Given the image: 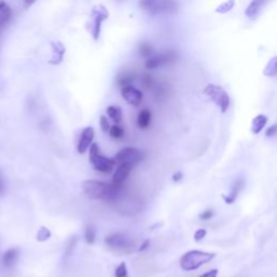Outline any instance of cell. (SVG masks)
Returning a JSON list of instances; mask_svg holds the SVG:
<instances>
[{"mask_svg": "<svg viewBox=\"0 0 277 277\" xmlns=\"http://www.w3.org/2000/svg\"><path fill=\"white\" fill-rule=\"evenodd\" d=\"M82 190L84 196L94 200H103L108 204H114L122 193L124 186L116 184H108L98 180H87L82 183Z\"/></svg>", "mask_w": 277, "mask_h": 277, "instance_id": "obj_1", "label": "cell"}, {"mask_svg": "<svg viewBox=\"0 0 277 277\" xmlns=\"http://www.w3.org/2000/svg\"><path fill=\"white\" fill-rule=\"evenodd\" d=\"M216 256L212 252H205L200 250H190L182 256L180 259V266L183 271H195L202 266L210 262Z\"/></svg>", "mask_w": 277, "mask_h": 277, "instance_id": "obj_2", "label": "cell"}, {"mask_svg": "<svg viewBox=\"0 0 277 277\" xmlns=\"http://www.w3.org/2000/svg\"><path fill=\"white\" fill-rule=\"evenodd\" d=\"M108 16V10L103 4H96L92 8L89 21L87 23V30L96 42H98V38H100L102 23L106 21Z\"/></svg>", "mask_w": 277, "mask_h": 277, "instance_id": "obj_3", "label": "cell"}, {"mask_svg": "<svg viewBox=\"0 0 277 277\" xmlns=\"http://www.w3.org/2000/svg\"><path fill=\"white\" fill-rule=\"evenodd\" d=\"M204 94L208 96L211 101L220 108L221 113H226L230 104V98L226 90H223L220 86L214 84H207L204 89Z\"/></svg>", "mask_w": 277, "mask_h": 277, "instance_id": "obj_4", "label": "cell"}, {"mask_svg": "<svg viewBox=\"0 0 277 277\" xmlns=\"http://www.w3.org/2000/svg\"><path fill=\"white\" fill-rule=\"evenodd\" d=\"M140 6L150 14L171 13L176 9L174 0H140Z\"/></svg>", "mask_w": 277, "mask_h": 277, "instance_id": "obj_5", "label": "cell"}, {"mask_svg": "<svg viewBox=\"0 0 277 277\" xmlns=\"http://www.w3.org/2000/svg\"><path fill=\"white\" fill-rule=\"evenodd\" d=\"M144 160V153L136 148H124L116 154L114 160L118 164H129L136 166Z\"/></svg>", "mask_w": 277, "mask_h": 277, "instance_id": "obj_6", "label": "cell"}, {"mask_svg": "<svg viewBox=\"0 0 277 277\" xmlns=\"http://www.w3.org/2000/svg\"><path fill=\"white\" fill-rule=\"evenodd\" d=\"M105 244L113 250L118 252H124V250H129L134 246V242L122 233H114L108 235L105 238Z\"/></svg>", "mask_w": 277, "mask_h": 277, "instance_id": "obj_7", "label": "cell"}, {"mask_svg": "<svg viewBox=\"0 0 277 277\" xmlns=\"http://www.w3.org/2000/svg\"><path fill=\"white\" fill-rule=\"evenodd\" d=\"M178 58L176 52H164V54H157L153 58H148L145 63V68L148 70H155L158 68H162L164 65H167L169 63H172Z\"/></svg>", "mask_w": 277, "mask_h": 277, "instance_id": "obj_8", "label": "cell"}, {"mask_svg": "<svg viewBox=\"0 0 277 277\" xmlns=\"http://www.w3.org/2000/svg\"><path fill=\"white\" fill-rule=\"evenodd\" d=\"M122 96L124 101H126L128 104L132 105V106H136V108L141 104L142 98H143L142 92L138 89L132 87L131 84L122 88Z\"/></svg>", "mask_w": 277, "mask_h": 277, "instance_id": "obj_9", "label": "cell"}, {"mask_svg": "<svg viewBox=\"0 0 277 277\" xmlns=\"http://www.w3.org/2000/svg\"><path fill=\"white\" fill-rule=\"evenodd\" d=\"M115 164L116 162L114 160L102 156L101 154L96 158L94 162H92V164H94V168L96 171H98V172H102V174H110L114 169Z\"/></svg>", "mask_w": 277, "mask_h": 277, "instance_id": "obj_10", "label": "cell"}, {"mask_svg": "<svg viewBox=\"0 0 277 277\" xmlns=\"http://www.w3.org/2000/svg\"><path fill=\"white\" fill-rule=\"evenodd\" d=\"M94 128L87 127V128L84 129L82 136H80V140H79L78 146H77V150H78L79 153L84 154V153H86V152H87V150L90 148L92 141H94Z\"/></svg>", "mask_w": 277, "mask_h": 277, "instance_id": "obj_11", "label": "cell"}, {"mask_svg": "<svg viewBox=\"0 0 277 277\" xmlns=\"http://www.w3.org/2000/svg\"><path fill=\"white\" fill-rule=\"evenodd\" d=\"M132 168L134 166H131L129 164H120V166H118L113 176V184H116V186H122L124 181L128 179Z\"/></svg>", "mask_w": 277, "mask_h": 277, "instance_id": "obj_12", "label": "cell"}, {"mask_svg": "<svg viewBox=\"0 0 277 277\" xmlns=\"http://www.w3.org/2000/svg\"><path fill=\"white\" fill-rule=\"evenodd\" d=\"M51 49H52V56L50 58L49 64H52V65L61 64L65 54L64 44L58 42H51Z\"/></svg>", "mask_w": 277, "mask_h": 277, "instance_id": "obj_13", "label": "cell"}, {"mask_svg": "<svg viewBox=\"0 0 277 277\" xmlns=\"http://www.w3.org/2000/svg\"><path fill=\"white\" fill-rule=\"evenodd\" d=\"M266 2L268 0H252V2L249 4L248 8L246 9V16L252 20H256L259 16L261 10L263 9V6H266Z\"/></svg>", "mask_w": 277, "mask_h": 277, "instance_id": "obj_14", "label": "cell"}, {"mask_svg": "<svg viewBox=\"0 0 277 277\" xmlns=\"http://www.w3.org/2000/svg\"><path fill=\"white\" fill-rule=\"evenodd\" d=\"M20 256L18 248H10L2 256V264L4 268H9L16 264Z\"/></svg>", "mask_w": 277, "mask_h": 277, "instance_id": "obj_15", "label": "cell"}, {"mask_svg": "<svg viewBox=\"0 0 277 277\" xmlns=\"http://www.w3.org/2000/svg\"><path fill=\"white\" fill-rule=\"evenodd\" d=\"M244 184H245V181H244V179H237L234 184H233V186H232V190H230V193L226 196H223V200H226V204H228V205H230V204H233L236 198H237V196H238V194L240 193V190L244 188Z\"/></svg>", "mask_w": 277, "mask_h": 277, "instance_id": "obj_16", "label": "cell"}, {"mask_svg": "<svg viewBox=\"0 0 277 277\" xmlns=\"http://www.w3.org/2000/svg\"><path fill=\"white\" fill-rule=\"evenodd\" d=\"M150 120H152V114H150V110H148V108L142 110L140 113H138V118H136L138 127L143 130L148 129L150 124Z\"/></svg>", "mask_w": 277, "mask_h": 277, "instance_id": "obj_17", "label": "cell"}, {"mask_svg": "<svg viewBox=\"0 0 277 277\" xmlns=\"http://www.w3.org/2000/svg\"><path fill=\"white\" fill-rule=\"evenodd\" d=\"M11 14L12 12L10 6L4 2H2V0H0V30H2L4 26L10 21Z\"/></svg>", "mask_w": 277, "mask_h": 277, "instance_id": "obj_18", "label": "cell"}, {"mask_svg": "<svg viewBox=\"0 0 277 277\" xmlns=\"http://www.w3.org/2000/svg\"><path fill=\"white\" fill-rule=\"evenodd\" d=\"M106 113L108 117L113 120L115 124H120L122 122V110L120 106L116 105H110L106 108Z\"/></svg>", "mask_w": 277, "mask_h": 277, "instance_id": "obj_19", "label": "cell"}, {"mask_svg": "<svg viewBox=\"0 0 277 277\" xmlns=\"http://www.w3.org/2000/svg\"><path fill=\"white\" fill-rule=\"evenodd\" d=\"M266 122H268V117L266 115H258L256 117H254V120H252V131L254 134H260L262 129L266 127Z\"/></svg>", "mask_w": 277, "mask_h": 277, "instance_id": "obj_20", "label": "cell"}, {"mask_svg": "<svg viewBox=\"0 0 277 277\" xmlns=\"http://www.w3.org/2000/svg\"><path fill=\"white\" fill-rule=\"evenodd\" d=\"M263 74L266 77H276L277 75V56H274L271 61H268Z\"/></svg>", "mask_w": 277, "mask_h": 277, "instance_id": "obj_21", "label": "cell"}, {"mask_svg": "<svg viewBox=\"0 0 277 277\" xmlns=\"http://www.w3.org/2000/svg\"><path fill=\"white\" fill-rule=\"evenodd\" d=\"M108 134H110V138H115V140H122L124 136V130L122 126L116 124H114V126H110V128L108 130Z\"/></svg>", "mask_w": 277, "mask_h": 277, "instance_id": "obj_22", "label": "cell"}, {"mask_svg": "<svg viewBox=\"0 0 277 277\" xmlns=\"http://www.w3.org/2000/svg\"><path fill=\"white\" fill-rule=\"evenodd\" d=\"M84 240L89 245H94L96 242V230L92 224H87L84 228Z\"/></svg>", "mask_w": 277, "mask_h": 277, "instance_id": "obj_23", "label": "cell"}, {"mask_svg": "<svg viewBox=\"0 0 277 277\" xmlns=\"http://www.w3.org/2000/svg\"><path fill=\"white\" fill-rule=\"evenodd\" d=\"M77 242H78V238L76 235H72L68 240L66 247H65V258H70V256L72 254V252H74V250L77 246Z\"/></svg>", "mask_w": 277, "mask_h": 277, "instance_id": "obj_24", "label": "cell"}, {"mask_svg": "<svg viewBox=\"0 0 277 277\" xmlns=\"http://www.w3.org/2000/svg\"><path fill=\"white\" fill-rule=\"evenodd\" d=\"M50 237H51V232H50V230L48 228H46V226L39 228L37 235H36L37 242H47L50 238Z\"/></svg>", "mask_w": 277, "mask_h": 277, "instance_id": "obj_25", "label": "cell"}, {"mask_svg": "<svg viewBox=\"0 0 277 277\" xmlns=\"http://www.w3.org/2000/svg\"><path fill=\"white\" fill-rule=\"evenodd\" d=\"M234 6H235V0H228V2H222L220 6H218L216 12L224 14V13H228V11L232 10L234 8Z\"/></svg>", "mask_w": 277, "mask_h": 277, "instance_id": "obj_26", "label": "cell"}, {"mask_svg": "<svg viewBox=\"0 0 277 277\" xmlns=\"http://www.w3.org/2000/svg\"><path fill=\"white\" fill-rule=\"evenodd\" d=\"M100 155V148L96 143H94L90 145V152H89V160L92 164L94 162L96 158Z\"/></svg>", "mask_w": 277, "mask_h": 277, "instance_id": "obj_27", "label": "cell"}, {"mask_svg": "<svg viewBox=\"0 0 277 277\" xmlns=\"http://www.w3.org/2000/svg\"><path fill=\"white\" fill-rule=\"evenodd\" d=\"M127 275H128V271H127L126 263L122 262L115 270V277H127Z\"/></svg>", "mask_w": 277, "mask_h": 277, "instance_id": "obj_28", "label": "cell"}, {"mask_svg": "<svg viewBox=\"0 0 277 277\" xmlns=\"http://www.w3.org/2000/svg\"><path fill=\"white\" fill-rule=\"evenodd\" d=\"M100 126H101V130L103 131V132H108L110 124L108 117H105L104 115H102L100 117Z\"/></svg>", "mask_w": 277, "mask_h": 277, "instance_id": "obj_29", "label": "cell"}, {"mask_svg": "<svg viewBox=\"0 0 277 277\" xmlns=\"http://www.w3.org/2000/svg\"><path fill=\"white\" fill-rule=\"evenodd\" d=\"M214 216V211L212 209H208L206 211H204V212L200 216V219L204 220V221H208L210 220L211 218Z\"/></svg>", "mask_w": 277, "mask_h": 277, "instance_id": "obj_30", "label": "cell"}, {"mask_svg": "<svg viewBox=\"0 0 277 277\" xmlns=\"http://www.w3.org/2000/svg\"><path fill=\"white\" fill-rule=\"evenodd\" d=\"M207 234V230L205 228H200V230H197L195 234H194V240L196 242H200L202 240V238H205V236Z\"/></svg>", "mask_w": 277, "mask_h": 277, "instance_id": "obj_31", "label": "cell"}, {"mask_svg": "<svg viewBox=\"0 0 277 277\" xmlns=\"http://www.w3.org/2000/svg\"><path fill=\"white\" fill-rule=\"evenodd\" d=\"M140 52L143 56H148L152 52V47L148 44H143L140 47Z\"/></svg>", "mask_w": 277, "mask_h": 277, "instance_id": "obj_32", "label": "cell"}, {"mask_svg": "<svg viewBox=\"0 0 277 277\" xmlns=\"http://www.w3.org/2000/svg\"><path fill=\"white\" fill-rule=\"evenodd\" d=\"M276 131H277V127H276V124H272L271 127H270L268 130H266V136H268V138H272V136H275L276 134Z\"/></svg>", "mask_w": 277, "mask_h": 277, "instance_id": "obj_33", "label": "cell"}, {"mask_svg": "<svg viewBox=\"0 0 277 277\" xmlns=\"http://www.w3.org/2000/svg\"><path fill=\"white\" fill-rule=\"evenodd\" d=\"M150 240H144V242H142V245H141L140 247H138V252H145V250H146V249L150 247Z\"/></svg>", "mask_w": 277, "mask_h": 277, "instance_id": "obj_34", "label": "cell"}, {"mask_svg": "<svg viewBox=\"0 0 277 277\" xmlns=\"http://www.w3.org/2000/svg\"><path fill=\"white\" fill-rule=\"evenodd\" d=\"M216 275H218V270H211V271L204 273L202 276H198V277H216Z\"/></svg>", "mask_w": 277, "mask_h": 277, "instance_id": "obj_35", "label": "cell"}, {"mask_svg": "<svg viewBox=\"0 0 277 277\" xmlns=\"http://www.w3.org/2000/svg\"><path fill=\"white\" fill-rule=\"evenodd\" d=\"M182 178H183V174L182 172H180V171H178V172H176L174 176H172V180L174 182H179L182 180Z\"/></svg>", "mask_w": 277, "mask_h": 277, "instance_id": "obj_36", "label": "cell"}, {"mask_svg": "<svg viewBox=\"0 0 277 277\" xmlns=\"http://www.w3.org/2000/svg\"><path fill=\"white\" fill-rule=\"evenodd\" d=\"M37 2V0H23V2H24V6L26 9L28 8H30V6L34 4L35 2Z\"/></svg>", "mask_w": 277, "mask_h": 277, "instance_id": "obj_37", "label": "cell"}, {"mask_svg": "<svg viewBox=\"0 0 277 277\" xmlns=\"http://www.w3.org/2000/svg\"><path fill=\"white\" fill-rule=\"evenodd\" d=\"M4 190V184L2 176H0V194H2Z\"/></svg>", "mask_w": 277, "mask_h": 277, "instance_id": "obj_38", "label": "cell"}]
</instances>
